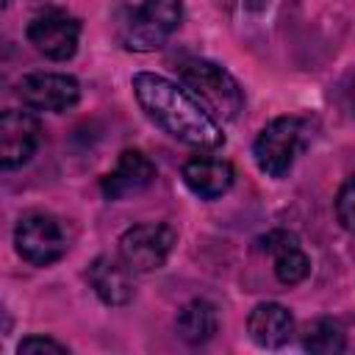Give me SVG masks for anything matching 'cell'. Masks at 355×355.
Wrapping results in <instances>:
<instances>
[{"label": "cell", "mask_w": 355, "mask_h": 355, "mask_svg": "<svg viewBox=\"0 0 355 355\" xmlns=\"http://www.w3.org/2000/svg\"><path fill=\"white\" fill-rule=\"evenodd\" d=\"M130 86L147 119L155 122L166 136L197 150H216L225 144L219 122L194 100L186 86H178L155 72H136Z\"/></svg>", "instance_id": "1"}, {"label": "cell", "mask_w": 355, "mask_h": 355, "mask_svg": "<svg viewBox=\"0 0 355 355\" xmlns=\"http://www.w3.org/2000/svg\"><path fill=\"white\" fill-rule=\"evenodd\" d=\"M178 78L214 119H239L244 108V92L225 67L205 58H186L178 64Z\"/></svg>", "instance_id": "2"}, {"label": "cell", "mask_w": 355, "mask_h": 355, "mask_svg": "<svg viewBox=\"0 0 355 355\" xmlns=\"http://www.w3.org/2000/svg\"><path fill=\"white\" fill-rule=\"evenodd\" d=\"M308 141H311V128L305 119L277 116L258 133V139L252 144V155L263 175L283 178L294 166L297 155L305 150Z\"/></svg>", "instance_id": "3"}, {"label": "cell", "mask_w": 355, "mask_h": 355, "mask_svg": "<svg viewBox=\"0 0 355 355\" xmlns=\"http://www.w3.org/2000/svg\"><path fill=\"white\" fill-rule=\"evenodd\" d=\"M183 19V0H141L122 22V42L130 50H158Z\"/></svg>", "instance_id": "4"}, {"label": "cell", "mask_w": 355, "mask_h": 355, "mask_svg": "<svg viewBox=\"0 0 355 355\" xmlns=\"http://www.w3.org/2000/svg\"><path fill=\"white\" fill-rule=\"evenodd\" d=\"M14 244L22 261L33 266H50L67 252V236L53 214L31 211L14 227Z\"/></svg>", "instance_id": "5"}, {"label": "cell", "mask_w": 355, "mask_h": 355, "mask_svg": "<svg viewBox=\"0 0 355 355\" xmlns=\"http://www.w3.org/2000/svg\"><path fill=\"white\" fill-rule=\"evenodd\" d=\"M178 233L166 222H144L133 225L119 236V258L133 272H155L166 263Z\"/></svg>", "instance_id": "6"}, {"label": "cell", "mask_w": 355, "mask_h": 355, "mask_svg": "<svg viewBox=\"0 0 355 355\" xmlns=\"http://www.w3.org/2000/svg\"><path fill=\"white\" fill-rule=\"evenodd\" d=\"M25 33H28V42L44 58L69 61L78 50V42H80V22L61 8H47L28 22Z\"/></svg>", "instance_id": "7"}, {"label": "cell", "mask_w": 355, "mask_h": 355, "mask_svg": "<svg viewBox=\"0 0 355 355\" xmlns=\"http://www.w3.org/2000/svg\"><path fill=\"white\" fill-rule=\"evenodd\" d=\"M17 94L22 105H28L31 111L61 114L78 105L80 86L72 75H64V72H31L19 80Z\"/></svg>", "instance_id": "8"}, {"label": "cell", "mask_w": 355, "mask_h": 355, "mask_svg": "<svg viewBox=\"0 0 355 355\" xmlns=\"http://www.w3.org/2000/svg\"><path fill=\"white\" fill-rule=\"evenodd\" d=\"M42 128L39 119L28 111L8 108L0 116V166L3 169H17L28 164L39 147Z\"/></svg>", "instance_id": "9"}, {"label": "cell", "mask_w": 355, "mask_h": 355, "mask_svg": "<svg viewBox=\"0 0 355 355\" xmlns=\"http://www.w3.org/2000/svg\"><path fill=\"white\" fill-rule=\"evenodd\" d=\"M153 180H155V164L141 150H125L100 186L105 200H125L130 194L144 191Z\"/></svg>", "instance_id": "10"}, {"label": "cell", "mask_w": 355, "mask_h": 355, "mask_svg": "<svg viewBox=\"0 0 355 355\" xmlns=\"http://www.w3.org/2000/svg\"><path fill=\"white\" fill-rule=\"evenodd\" d=\"M130 272H133V269H130L122 258L116 261V258H111V255H97V258L89 263L86 277H89L94 294H97L105 305L116 308V305H128L130 297H133Z\"/></svg>", "instance_id": "11"}, {"label": "cell", "mask_w": 355, "mask_h": 355, "mask_svg": "<svg viewBox=\"0 0 355 355\" xmlns=\"http://www.w3.org/2000/svg\"><path fill=\"white\" fill-rule=\"evenodd\" d=\"M250 338L263 349H280L294 336V316L280 302H258L247 319Z\"/></svg>", "instance_id": "12"}, {"label": "cell", "mask_w": 355, "mask_h": 355, "mask_svg": "<svg viewBox=\"0 0 355 355\" xmlns=\"http://www.w3.org/2000/svg\"><path fill=\"white\" fill-rule=\"evenodd\" d=\"M233 166L222 158L194 155L183 164V183L200 200H216L233 186Z\"/></svg>", "instance_id": "13"}, {"label": "cell", "mask_w": 355, "mask_h": 355, "mask_svg": "<svg viewBox=\"0 0 355 355\" xmlns=\"http://www.w3.org/2000/svg\"><path fill=\"white\" fill-rule=\"evenodd\" d=\"M261 247L275 255V275L283 286H297L308 277L311 272V258L300 247L294 233L286 230H272L261 239Z\"/></svg>", "instance_id": "14"}, {"label": "cell", "mask_w": 355, "mask_h": 355, "mask_svg": "<svg viewBox=\"0 0 355 355\" xmlns=\"http://www.w3.org/2000/svg\"><path fill=\"white\" fill-rule=\"evenodd\" d=\"M219 327L216 308L208 300H191L178 313V333L189 344H205Z\"/></svg>", "instance_id": "15"}, {"label": "cell", "mask_w": 355, "mask_h": 355, "mask_svg": "<svg viewBox=\"0 0 355 355\" xmlns=\"http://www.w3.org/2000/svg\"><path fill=\"white\" fill-rule=\"evenodd\" d=\"M302 347L308 352H316V355H336V352L347 349V338H344V330L338 322L322 316V319H313L305 324Z\"/></svg>", "instance_id": "16"}, {"label": "cell", "mask_w": 355, "mask_h": 355, "mask_svg": "<svg viewBox=\"0 0 355 355\" xmlns=\"http://www.w3.org/2000/svg\"><path fill=\"white\" fill-rule=\"evenodd\" d=\"M336 214H338V222L355 233V175L344 180V186L338 189V197H336Z\"/></svg>", "instance_id": "17"}, {"label": "cell", "mask_w": 355, "mask_h": 355, "mask_svg": "<svg viewBox=\"0 0 355 355\" xmlns=\"http://www.w3.org/2000/svg\"><path fill=\"white\" fill-rule=\"evenodd\" d=\"M17 352H19V355H42V352L67 355L69 347H67V344H58V341H53V338H44V336H28V338L19 341Z\"/></svg>", "instance_id": "18"}, {"label": "cell", "mask_w": 355, "mask_h": 355, "mask_svg": "<svg viewBox=\"0 0 355 355\" xmlns=\"http://www.w3.org/2000/svg\"><path fill=\"white\" fill-rule=\"evenodd\" d=\"M247 6L258 11V8H263V6H266V0H247Z\"/></svg>", "instance_id": "19"}, {"label": "cell", "mask_w": 355, "mask_h": 355, "mask_svg": "<svg viewBox=\"0 0 355 355\" xmlns=\"http://www.w3.org/2000/svg\"><path fill=\"white\" fill-rule=\"evenodd\" d=\"M352 108H355V89H352Z\"/></svg>", "instance_id": "20"}]
</instances>
